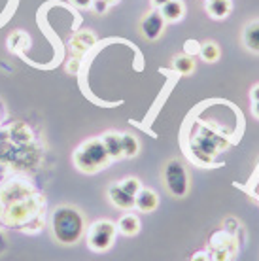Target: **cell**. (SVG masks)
Masks as SVG:
<instances>
[{
    "mask_svg": "<svg viewBox=\"0 0 259 261\" xmlns=\"http://www.w3.org/2000/svg\"><path fill=\"white\" fill-rule=\"evenodd\" d=\"M93 44H95V36H93V34L91 33H80L76 38L72 40V49L82 55V53H84L85 49H89Z\"/></svg>",
    "mask_w": 259,
    "mask_h": 261,
    "instance_id": "obj_16",
    "label": "cell"
},
{
    "mask_svg": "<svg viewBox=\"0 0 259 261\" xmlns=\"http://www.w3.org/2000/svg\"><path fill=\"white\" fill-rule=\"evenodd\" d=\"M51 233L59 244L72 246L84 237L85 218L76 206L61 204L51 212Z\"/></svg>",
    "mask_w": 259,
    "mask_h": 261,
    "instance_id": "obj_1",
    "label": "cell"
},
{
    "mask_svg": "<svg viewBox=\"0 0 259 261\" xmlns=\"http://www.w3.org/2000/svg\"><path fill=\"white\" fill-rule=\"evenodd\" d=\"M206 12L214 19H225L231 12V0H208Z\"/></svg>",
    "mask_w": 259,
    "mask_h": 261,
    "instance_id": "obj_11",
    "label": "cell"
},
{
    "mask_svg": "<svg viewBox=\"0 0 259 261\" xmlns=\"http://www.w3.org/2000/svg\"><path fill=\"white\" fill-rule=\"evenodd\" d=\"M151 2H153V6L161 8L163 4H167V2H169V0H151Z\"/></svg>",
    "mask_w": 259,
    "mask_h": 261,
    "instance_id": "obj_22",
    "label": "cell"
},
{
    "mask_svg": "<svg viewBox=\"0 0 259 261\" xmlns=\"http://www.w3.org/2000/svg\"><path fill=\"white\" fill-rule=\"evenodd\" d=\"M140 150L138 138L133 135H121V155L123 157H135Z\"/></svg>",
    "mask_w": 259,
    "mask_h": 261,
    "instance_id": "obj_15",
    "label": "cell"
},
{
    "mask_svg": "<svg viewBox=\"0 0 259 261\" xmlns=\"http://www.w3.org/2000/svg\"><path fill=\"white\" fill-rule=\"evenodd\" d=\"M191 261H208V254H204V252H197Z\"/></svg>",
    "mask_w": 259,
    "mask_h": 261,
    "instance_id": "obj_20",
    "label": "cell"
},
{
    "mask_svg": "<svg viewBox=\"0 0 259 261\" xmlns=\"http://www.w3.org/2000/svg\"><path fill=\"white\" fill-rule=\"evenodd\" d=\"M165 17L161 15V12L159 10H153V12H149L144 15L142 23H140V31H142V34L146 36L148 40H157L159 36L163 34V31H165Z\"/></svg>",
    "mask_w": 259,
    "mask_h": 261,
    "instance_id": "obj_5",
    "label": "cell"
},
{
    "mask_svg": "<svg viewBox=\"0 0 259 261\" xmlns=\"http://www.w3.org/2000/svg\"><path fill=\"white\" fill-rule=\"evenodd\" d=\"M119 184H121V188H123L127 193H131L133 197H135L138 191L142 190V188H140V182H138L136 178H125V180H121Z\"/></svg>",
    "mask_w": 259,
    "mask_h": 261,
    "instance_id": "obj_17",
    "label": "cell"
},
{
    "mask_svg": "<svg viewBox=\"0 0 259 261\" xmlns=\"http://www.w3.org/2000/svg\"><path fill=\"white\" fill-rule=\"evenodd\" d=\"M199 55H201V59L206 61V63H216V61H220V57H221V49L216 42H204V44L199 47Z\"/></svg>",
    "mask_w": 259,
    "mask_h": 261,
    "instance_id": "obj_14",
    "label": "cell"
},
{
    "mask_svg": "<svg viewBox=\"0 0 259 261\" xmlns=\"http://www.w3.org/2000/svg\"><path fill=\"white\" fill-rule=\"evenodd\" d=\"M117 225L112 223L110 220H98L91 225L87 233V244L93 252H106L114 246L116 242Z\"/></svg>",
    "mask_w": 259,
    "mask_h": 261,
    "instance_id": "obj_4",
    "label": "cell"
},
{
    "mask_svg": "<svg viewBox=\"0 0 259 261\" xmlns=\"http://www.w3.org/2000/svg\"><path fill=\"white\" fill-rule=\"evenodd\" d=\"M135 206L140 212H153V210L159 206V195H157L153 190H148V188H142V190L138 191L135 195Z\"/></svg>",
    "mask_w": 259,
    "mask_h": 261,
    "instance_id": "obj_6",
    "label": "cell"
},
{
    "mask_svg": "<svg viewBox=\"0 0 259 261\" xmlns=\"http://www.w3.org/2000/svg\"><path fill=\"white\" fill-rule=\"evenodd\" d=\"M252 98H253V102H259V84L252 89Z\"/></svg>",
    "mask_w": 259,
    "mask_h": 261,
    "instance_id": "obj_21",
    "label": "cell"
},
{
    "mask_svg": "<svg viewBox=\"0 0 259 261\" xmlns=\"http://www.w3.org/2000/svg\"><path fill=\"white\" fill-rule=\"evenodd\" d=\"M110 161L112 159L108 155L106 148H104L102 140H95V138L93 140H85L74 151V163H76V167L82 172H87V174L102 170Z\"/></svg>",
    "mask_w": 259,
    "mask_h": 261,
    "instance_id": "obj_2",
    "label": "cell"
},
{
    "mask_svg": "<svg viewBox=\"0 0 259 261\" xmlns=\"http://www.w3.org/2000/svg\"><path fill=\"white\" fill-rule=\"evenodd\" d=\"M165 188L174 199H184L189 193V172L180 159H170L163 170Z\"/></svg>",
    "mask_w": 259,
    "mask_h": 261,
    "instance_id": "obj_3",
    "label": "cell"
},
{
    "mask_svg": "<svg viewBox=\"0 0 259 261\" xmlns=\"http://www.w3.org/2000/svg\"><path fill=\"white\" fill-rule=\"evenodd\" d=\"M253 116H255V118H259V102H253Z\"/></svg>",
    "mask_w": 259,
    "mask_h": 261,
    "instance_id": "obj_23",
    "label": "cell"
},
{
    "mask_svg": "<svg viewBox=\"0 0 259 261\" xmlns=\"http://www.w3.org/2000/svg\"><path fill=\"white\" fill-rule=\"evenodd\" d=\"M140 220H138V216L135 214H125L119 218V222H117V231L125 237H135L138 235V231H140Z\"/></svg>",
    "mask_w": 259,
    "mask_h": 261,
    "instance_id": "obj_10",
    "label": "cell"
},
{
    "mask_svg": "<svg viewBox=\"0 0 259 261\" xmlns=\"http://www.w3.org/2000/svg\"><path fill=\"white\" fill-rule=\"evenodd\" d=\"M108 2H110V4H112V2H116V0H108Z\"/></svg>",
    "mask_w": 259,
    "mask_h": 261,
    "instance_id": "obj_24",
    "label": "cell"
},
{
    "mask_svg": "<svg viewBox=\"0 0 259 261\" xmlns=\"http://www.w3.org/2000/svg\"><path fill=\"white\" fill-rule=\"evenodd\" d=\"M100 140H102L104 148H106V151H108L110 159L123 157L121 155V135H117V133H106Z\"/></svg>",
    "mask_w": 259,
    "mask_h": 261,
    "instance_id": "obj_12",
    "label": "cell"
},
{
    "mask_svg": "<svg viewBox=\"0 0 259 261\" xmlns=\"http://www.w3.org/2000/svg\"><path fill=\"white\" fill-rule=\"evenodd\" d=\"M159 12H161V15L165 17L167 23H176V21H180L184 17L186 10H184V4H182L180 0H169L167 4H163L159 8Z\"/></svg>",
    "mask_w": 259,
    "mask_h": 261,
    "instance_id": "obj_9",
    "label": "cell"
},
{
    "mask_svg": "<svg viewBox=\"0 0 259 261\" xmlns=\"http://www.w3.org/2000/svg\"><path fill=\"white\" fill-rule=\"evenodd\" d=\"M172 68H174L178 74H182V76H189V74L195 70L193 57H191V55H188V53L176 55L174 59H172Z\"/></svg>",
    "mask_w": 259,
    "mask_h": 261,
    "instance_id": "obj_13",
    "label": "cell"
},
{
    "mask_svg": "<svg viewBox=\"0 0 259 261\" xmlns=\"http://www.w3.org/2000/svg\"><path fill=\"white\" fill-rule=\"evenodd\" d=\"M91 6H93L95 12L102 15V13L106 12V8L110 6V2H108V0H93V4H91Z\"/></svg>",
    "mask_w": 259,
    "mask_h": 261,
    "instance_id": "obj_18",
    "label": "cell"
},
{
    "mask_svg": "<svg viewBox=\"0 0 259 261\" xmlns=\"http://www.w3.org/2000/svg\"><path fill=\"white\" fill-rule=\"evenodd\" d=\"M108 197H110L112 204L121 210H129L135 206V197L131 195V193H127V191L121 188V184L112 186L110 191H108Z\"/></svg>",
    "mask_w": 259,
    "mask_h": 261,
    "instance_id": "obj_7",
    "label": "cell"
},
{
    "mask_svg": "<svg viewBox=\"0 0 259 261\" xmlns=\"http://www.w3.org/2000/svg\"><path fill=\"white\" fill-rule=\"evenodd\" d=\"M72 4L76 8H80V10H85V8H91V4H93V0H70Z\"/></svg>",
    "mask_w": 259,
    "mask_h": 261,
    "instance_id": "obj_19",
    "label": "cell"
},
{
    "mask_svg": "<svg viewBox=\"0 0 259 261\" xmlns=\"http://www.w3.org/2000/svg\"><path fill=\"white\" fill-rule=\"evenodd\" d=\"M242 44L250 51L259 53V19L252 21V23H248L244 27V31H242Z\"/></svg>",
    "mask_w": 259,
    "mask_h": 261,
    "instance_id": "obj_8",
    "label": "cell"
}]
</instances>
